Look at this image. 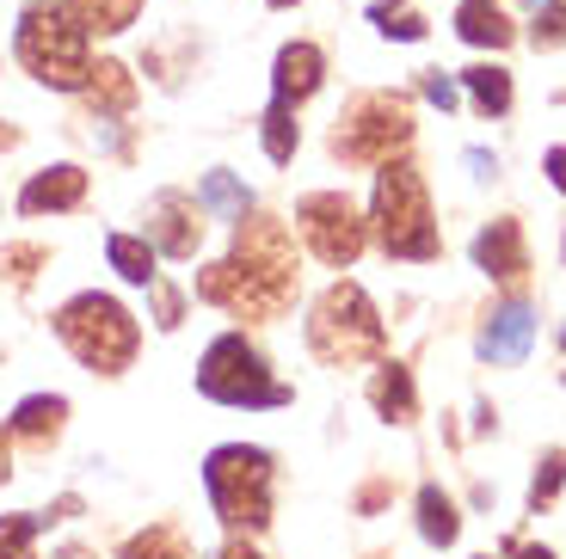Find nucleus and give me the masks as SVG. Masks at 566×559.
<instances>
[{
	"label": "nucleus",
	"mask_w": 566,
	"mask_h": 559,
	"mask_svg": "<svg viewBox=\"0 0 566 559\" xmlns=\"http://www.w3.org/2000/svg\"><path fill=\"white\" fill-rule=\"evenodd\" d=\"M560 345H566V333H560Z\"/></svg>",
	"instance_id": "ea45409f"
},
{
	"label": "nucleus",
	"mask_w": 566,
	"mask_h": 559,
	"mask_svg": "<svg viewBox=\"0 0 566 559\" xmlns=\"http://www.w3.org/2000/svg\"><path fill=\"white\" fill-rule=\"evenodd\" d=\"M530 345H536V314H530L524 302L493 308V320L481 326V357L486 363H524Z\"/></svg>",
	"instance_id": "9b49d317"
},
{
	"label": "nucleus",
	"mask_w": 566,
	"mask_h": 559,
	"mask_svg": "<svg viewBox=\"0 0 566 559\" xmlns=\"http://www.w3.org/2000/svg\"><path fill=\"white\" fill-rule=\"evenodd\" d=\"M124 559H191V547H185L179 529H148L124 547Z\"/></svg>",
	"instance_id": "b1692460"
},
{
	"label": "nucleus",
	"mask_w": 566,
	"mask_h": 559,
	"mask_svg": "<svg viewBox=\"0 0 566 559\" xmlns=\"http://www.w3.org/2000/svg\"><path fill=\"white\" fill-rule=\"evenodd\" d=\"M62 419H69V400H56V393H38V400H25L13 412V431L19 436H56Z\"/></svg>",
	"instance_id": "4be33fe9"
},
{
	"label": "nucleus",
	"mask_w": 566,
	"mask_h": 559,
	"mask_svg": "<svg viewBox=\"0 0 566 559\" xmlns=\"http://www.w3.org/2000/svg\"><path fill=\"white\" fill-rule=\"evenodd\" d=\"M222 559H259V553H253L247 541H228V547H222Z\"/></svg>",
	"instance_id": "f704fd0d"
},
{
	"label": "nucleus",
	"mask_w": 566,
	"mask_h": 559,
	"mask_svg": "<svg viewBox=\"0 0 566 559\" xmlns=\"http://www.w3.org/2000/svg\"><path fill=\"white\" fill-rule=\"evenodd\" d=\"M321 74H326V56L314 43H283L277 74H271V98H277V105H302V98L321 86Z\"/></svg>",
	"instance_id": "f8f14e48"
},
{
	"label": "nucleus",
	"mask_w": 566,
	"mask_h": 559,
	"mask_svg": "<svg viewBox=\"0 0 566 559\" xmlns=\"http://www.w3.org/2000/svg\"><path fill=\"white\" fill-rule=\"evenodd\" d=\"M455 31H462V43H474V50H505L511 43V25H505V13H499L493 0H462Z\"/></svg>",
	"instance_id": "2eb2a0df"
},
{
	"label": "nucleus",
	"mask_w": 566,
	"mask_h": 559,
	"mask_svg": "<svg viewBox=\"0 0 566 559\" xmlns=\"http://www.w3.org/2000/svg\"><path fill=\"white\" fill-rule=\"evenodd\" d=\"M105 259L124 283H155V240H136V234H112L105 240Z\"/></svg>",
	"instance_id": "a211bd4d"
},
{
	"label": "nucleus",
	"mask_w": 566,
	"mask_h": 559,
	"mask_svg": "<svg viewBox=\"0 0 566 559\" xmlns=\"http://www.w3.org/2000/svg\"><path fill=\"white\" fill-rule=\"evenodd\" d=\"M198 388L210 393V400H222V405H283V400H290V388L271 381L265 357H259L241 333H222L210 350H203Z\"/></svg>",
	"instance_id": "0eeeda50"
},
{
	"label": "nucleus",
	"mask_w": 566,
	"mask_h": 559,
	"mask_svg": "<svg viewBox=\"0 0 566 559\" xmlns=\"http://www.w3.org/2000/svg\"><path fill=\"white\" fill-rule=\"evenodd\" d=\"M536 50H560L566 43V0H536V25H530Z\"/></svg>",
	"instance_id": "c85d7f7f"
},
{
	"label": "nucleus",
	"mask_w": 566,
	"mask_h": 559,
	"mask_svg": "<svg viewBox=\"0 0 566 559\" xmlns=\"http://www.w3.org/2000/svg\"><path fill=\"white\" fill-rule=\"evenodd\" d=\"M203 486L228 529H265L271 523V455L247 443H222L203 462Z\"/></svg>",
	"instance_id": "423d86ee"
},
{
	"label": "nucleus",
	"mask_w": 566,
	"mask_h": 559,
	"mask_svg": "<svg viewBox=\"0 0 566 559\" xmlns=\"http://www.w3.org/2000/svg\"><path fill=\"white\" fill-rule=\"evenodd\" d=\"M86 38L93 31L81 25V13H74L69 0H38L25 19H19V62H25V74H38L43 86H56V93H74V86H86V74H93V62H86Z\"/></svg>",
	"instance_id": "f03ea898"
},
{
	"label": "nucleus",
	"mask_w": 566,
	"mask_h": 559,
	"mask_svg": "<svg viewBox=\"0 0 566 559\" xmlns=\"http://www.w3.org/2000/svg\"><path fill=\"white\" fill-rule=\"evenodd\" d=\"M542 167H548L554 191H566V148H548V160H542Z\"/></svg>",
	"instance_id": "473e14b6"
},
{
	"label": "nucleus",
	"mask_w": 566,
	"mask_h": 559,
	"mask_svg": "<svg viewBox=\"0 0 566 559\" xmlns=\"http://www.w3.org/2000/svg\"><path fill=\"white\" fill-rule=\"evenodd\" d=\"M407 136H412V105L400 93H364V98H352L345 105V117H339V148L345 160H376L382 167L395 148H407Z\"/></svg>",
	"instance_id": "6e6552de"
},
{
	"label": "nucleus",
	"mask_w": 566,
	"mask_h": 559,
	"mask_svg": "<svg viewBox=\"0 0 566 559\" xmlns=\"http://www.w3.org/2000/svg\"><path fill=\"white\" fill-rule=\"evenodd\" d=\"M13 141H19V136H13V129H0V148H13Z\"/></svg>",
	"instance_id": "4c0bfd02"
},
{
	"label": "nucleus",
	"mask_w": 566,
	"mask_h": 559,
	"mask_svg": "<svg viewBox=\"0 0 566 559\" xmlns=\"http://www.w3.org/2000/svg\"><path fill=\"white\" fill-rule=\"evenodd\" d=\"M155 320L167 326V333L179 326V295H172V289H155Z\"/></svg>",
	"instance_id": "2f4dec72"
},
{
	"label": "nucleus",
	"mask_w": 566,
	"mask_h": 559,
	"mask_svg": "<svg viewBox=\"0 0 566 559\" xmlns=\"http://www.w3.org/2000/svg\"><path fill=\"white\" fill-rule=\"evenodd\" d=\"M74 13H81L86 31H129L142 13V0H69Z\"/></svg>",
	"instance_id": "5701e85b"
},
{
	"label": "nucleus",
	"mask_w": 566,
	"mask_h": 559,
	"mask_svg": "<svg viewBox=\"0 0 566 559\" xmlns=\"http://www.w3.org/2000/svg\"><path fill=\"white\" fill-rule=\"evenodd\" d=\"M468 172H474V179H493L499 160H493V155H481V148H468Z\"/></svg>",
	"instance_id": "72a5a7b5"
},
{
	"label": "nucleus",
	"mask_w": 566,
	"mask_h": 559,
	"mask_svg": "<svg viewBox=\"0 0 566 559\" xmlns=\"http://www.w3.org/2000/svg\"><path fill=\"white\" fill-rule=\"evenodd\" d=\"M424 98H431L438 112H450V105H455V81H443V74H424Z\"/></svg>",
	"instance_id": "7c9ffc66"
},
{
	"label": "nucleus",
	"mask_w": 566,
	"mask_h": 559,
	"mask_svg": "<svg viewBox=\"0 0 566 559\" xmlns=\"http://www.w3.org/2000/svg\"><path fill=\"white\" fill-rule=\"evenodd\" d=\"M369 25L382 31V38H400V43L424 38V19L412 13V7H369Z\"/></svg>",
	"instance_id": "a878e982"
},
{
	"label": "nucleus",
	"mask_w": 566,
	"mask_h": 559,
	"mask_svg": "<svg viewBox=\"0 0 566 559\" xmlns=\"http://www.w3.org/2000/svg\"><path fill=\"white\" fill-rule=\"evenodd\" d=\"M560 486H566V449H548V455H542V467H536V479H530V504H536V510H548V504L560 498Z\"/></svg>",
	"instance_id": "393cba45"
},
{
	"label": "nucleus",
	"mask_w": 566,
	"mask_h": 559,
	"mask_svg": "<svg viewBox=\"0 0 566 559\" xmlns=\"http://www.w3.org/2000/svg\"><path fill=\"white\" fill-rule=\"evenodd\" d=\"M376 240L388 259H438L431 197L407 160H382V172H376Z\"/></svg>",
	"instance_id": "20e7f679"
},
{
	"label": "nucleus",
	"mask_w": 566,
	"mask_h": 559,
	"mask_svg": "<svg viewBox=\"0 0 566 559\" xmlns=\"http://www.w3.org/2000/svg\"><path fill=\"white\" fill-rule=\"evenodd\" d=\"M382 320L369 308V295L357 283H333V289L314 302V320H308V350L333 369H352V363H369L382 350Z\"/></svg>",
	"instance_id": "39448f33"
},
{
	"label": "nucleus",
	"mask_w": 566,
	"mask_h": 559,
	"mask_svg": "<svg viewBox=\"0 0 566 559\" xmlns=\"http://www.w3.org/2000/svg\"><path fill=\"white\" fill-rule=\"evenodd\" d=\"M530 7H536V0H530Z\"/></svg>",
	"instance_id": "a19ab883"
},
{
	"label": "nucleus",
	"mask_w": 566,
	"mask_h": 559,
	"mask_svg": "<svg viewBox=\"0 0 566 559\" xmlns=\"http://www.w3.org/2000/svg\"><path fill=\"white\" fill-rule=\"evenodd\" d=\"M13 474V455H7V436H0V479Z\"/></svg>",
	"instance_id": "c9c22d12"
},
{
	"label": "nucleus",
	"mask_w": 566,
	"mask_h": 559,
	"mask_svg": "<svg viewBox=\"0 0 566 559\" xmlns=\"http://www.w3.org/2000/svg\"><path fill=\"white\" fill-rule=\"evenodd\" d=\"M271 7H296V0H271Z\"/></svg>",
	"instance_id": "58836bf2"
},
{
	"label": "nucleus",
	"mask_w": 566,
	"mask_h": 559,
	"mask_svg": "<svg viewBox=\"0 0 566 559\" xmlns=\"http://www.w3.org/2000/svg\"><path fill=\"white\" fill-rule=\"evenodd\" d=\"M290 295H296V246L283 222H241L234 252L198 277V302H216L241 320H271L290 308Z\"/></svg>",
	"instance_id": "f257e3e1"
},
{
	"label": "nucleus",
	"mask_w": 566,
	"mask_h": 559,
	"mask_svg": "<svg viewBox=\"0 0 566 559\" xmlns=\"http://www.w3.org/2000/svg\"><path fill=\"white\" fill-rule=\"evenodd\" d=\"M0 265H7V277L25 283L31 265H43V252H38V246H7V252H0Z\"/></svg>",
	"instance_id": "c756f323"
},
{
	"label": "nucleus",
	"mask_w": 566,
	"mask_h": 559,
	"mask_svg": "<svg viewBox=\"0 0 566 559\" xmlns=\"http://www.w3.org/2000/svg\"><path fill=\"white\" fill-rule=\"evenodd\" d=\"M81 197H86V172L81 167H50L19 191V210L25 215H43V210L62 215V210H81Z\"/></svg>",
	"instance_id": "ddd939ff"
},
{
	"label": "nucleus",
	"mask_w": 566,
	"mask_h": 559,
	"mask_svg": "<svg viewBox=\"0 0 566 559\" xmlns=\"http://www.w3.org/2000/svg\"><path fill=\"white\" fill-rule=\"evenodd\" d=\"M31 541H38V517L31 510L0 517V559H31Z\"/></svg>",
	"instance_id": "cd10ccee"
},
{
	"label": "nucleus",
	"mask_w": 566,
	"mask_h": 559,
	"mask_svg": "<svg viewBox=\"0 0 566 559\" xmlns=\"http://www.w3.org/2000/svg\"><path fill=\"white\" fill-rule=\"evenodd\" d=\"M198 203L216 222H247V210H253V197H247V184L234 179V172H210V179L198 184Z\"/></svg>",
	"instance_id": "f3484780"
},
{
	"label": "nucleus",
	"mask_w": 566,
	"mask_h": 559,
	"mask_svg": "<svg viewBox=\"0 0 566 559\" xmlns=\"http://www.w3.org/2000/svg\"><path fill=\"white\" fill-rule=\"evenodd\" d=\"M296 222H302V240L314 246V259H326V265H352L357 252H364V215L352 210V197L345 191H314V197H302V210H296Z\"/></svg>",
	"instance_id": "1a4fd4ad"
},
{
	"label": "nucleus",
	"mask_w": 566,
	"mask_h": 559,
	"mask_svg": "<svg viewBox=\"0 0 566 559\" xmlns=\"http://www.w3.org/2000/svg\"><path fill=\"white\" fill-rule=\"evenodd\" d=\"M369 400H376V412H382L388 424H407L412 412H419V393H412V376L400 363H388L382 376L369 381Z\"/></svg>",
	"instance_id": "dca6fc26"
},
{
	"label": "nucleus",
	"mask_w": 566,
	"mask_h": 559,
	"mask_svg": "<svg viewBox=\"0 0 566 559\" xmlns=\"http://www.w3.org/2000/svg\"><path fill=\"white\" fill-rule=\"evenodd\" d=\"M462 86H468V98H474V105H481L486 117H505L511 112V74L505 68H468L462 74Z\"/></svg>",
	"instance_id": "aec40b11"
},
{
	"label": "nucleus",
	"mask_w": 566,
	"mask_h": 559,
	"mask_svg": "<svg viewBox=\"0 0 566 559\" xmlns=\"http://www.w3.org/2000/svg\"><path fill=\"white\" fill-rule=\"evenodd\" d=\"M56 338L81 357L86 369H99V376H117V369L136 363V320H129L124 302H112V295H74V302H62L56 314Z\"/></svg>",
	"instance_id": "7ed1b4c3"
},
{
	"label": "nucleus",
	"mask_w": 566,
	"mask_h": 559,
	"mask_svg": "<svg viewBox=\"0 0 566 559\" xmlns=\"http://www.w3.org/2000/svg\"><path fill=\"white\" fill-rule=\"evenodd\" d=\"M198 203L179 191H160L155 203H148V240H155V252H167V259H191L198 252Z\"/></svg>",
	"instance_id": "9d476101"
},
{
	"label": "nucleus",
	"mask_w": 566,
	"mask_h": 559,
	"mask_svg": "<svg viewBox=\"0 0 566 559\" xmlns=\"http://www.w3.org/2000/svg\"><path fill=\"white\" fill-rule=\"evenodd\" d=\"M517 559H554L548 547H517Z\"/></svg>",
	"instance_id": "e433bc0d"
},
{
	"label": "nucleus",
	"mask_w": 566,
	"mask_h": 559,
	"mask_svg": "<svg viewBox=\"0 0 566 559\" xmlns=\"http://www.w3.org/2000/svg\"><path fill=\"white\" fill-rule=\"evenodd\" d=\"M265 155L277 167L296 155V124H290V105H277V98H271V112H265Z\"/></svg>",
	"instance_id": "bb28decb"
},
{
	"label": "nucleus",
	"mask_w": 566,
	"mask_h": 559,
	"mask_svg": "<svg viewBox=\"0 0 566 559\" xmlns=\"http://www.w3.org/2000/svg\"><path fill=\"white\" fill-rule=\"evenodd\" d=\"M86 86H93V105H105V112H129L136 105V81H129L124 62H99L86 74Z\"/></svg>",
	"instance_id": "412c9836"
},
{
	"label": "nucleus",
	"mask_w": 566,
	"mask_h": 559,
	"mask_svg": "<svg viewBox=\"0 0 566 559\" xmlns=\"http://www.w3.org/2000/svg\"><path fill=\"white\" fill-rule=\"evenodd\" d=\"M419 535H424L431 547H450L455 535H462V517H455V504L443 498L438 486H424V492H419Z\"/></svg>",
	"instance_id": "6ab92c4d"
},
{
	"label": "nucleus",
	"mask_w": 566,
	"mask_h": 559,
	"mask_svg": "<svg viewBox=\"0 0 566 559\" xmlns=\"http://www.w3.org/2000/svg\"><path fill=\"white\" fill-rule=\"evenodd\" d=\"M474 265L486 271V277H524V228L517 222H493V228H481V234H474Z\"/></svg>",
	"instance_id": "4468645a"
}]
</instances>
